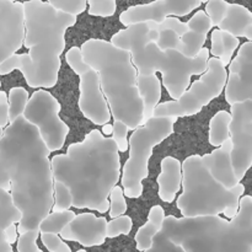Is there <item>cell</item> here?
I'll list each match as a JSON object with an SVG mask.
<instances>
[{"mask_svg": "<svg viewBox=\"0 0 252 252\" xmlns=\"http://www.w3.org/2000/svg\"><path fill=\"white\" fill-rule=\"evenodd\" d=\"M79 91V108L85 118L96 126L107 125L111 120L110 108L101 91L98 75L95 70L90 69L80 75Z\"/></svg>", "mask_w": 252, "mask_h": 252, "instance_id": "obj_15", "label": "cell"}, {"mask_svg": "<svg viewBox=\"0 0 252 252\" xmlns=\"http://www.w3.org/2000/svg\"><path fill=\"white\" fill-rule=\"evenodd\" d=\"M160 233L185 252H252V197L239 201L231 220L219 216L165 217Z\"/></svg>", "mask_w": 252, "mask_h": 252, "instance_id": "obj_5", "label": "cell"}, {"mask_svg": "<svg viewBox=\"0 0 252 252\" xmlns=\"http://www.w3.org/2000/svg\"><path fill=\"white\" fill-rule=\"evenodd\" d=\"M75 217L76 214L74 213L73 211L52 212V213H49L48 216L41 221V224H39V233L59 235L61 231L63 230Z\"/></svg>", "mask_w": 252, "mask_h": 252, "instance_id": "obj_26", "label": "cell"}, {"mask_svg": "<svg viewBox=\"0 0 252 252\" xmlns=\"http://www.w3.org/2000/svg\"><path fill=\"white\" fill-rule=\"evenodd\" d=\"M107 220L103 217L83 213L76 216L59 234L62 240L75 241L85 248L100 246L106 240Z\"/></svg>", "mask_w": 252, "mask_h": 252, "instance_id": "obj_16", "label": "cell"}, {"mask_svg": "<svg viewBox=\"0 0 252 252\" xmlns=\"http://www.w3.org/2000/svg\"><path fill=\"white\" fill-rule=\"evenodd\" d=\"M80 51L84 62L97 73L101 91L115 121L125 123L133 132L144 125L137 69L129 53L98 38L84 42Z\"/></svg>", "mask_w": 252, "mask_h": 252, "instance_id": "obj_4", "label": "cell"}, {"mask_svg": "<svg viewBox=\"0 0 252 252\" xmlns=\"http://www.w3.org/2000/svg\"><path fill=\"white\" fill-rule=\"evenodd\" d=\"M51 167L53 182L70 191L71 207L98 213L110 209L108 196L121 175L120 154L112 138L93 129L83 142L69 145L66 154L56 155Z\"/></svg>", "mask_w": 252, "mask_h": 252, "instance_id": "obj_2", "label": "cell"}, {"mask_svg": "<svg viewBox=\"0 0 252 252\" xmlns=\"http://www.w3.org/2000/svg\"><path fill=\"white\" fill-rule=\"evenodd\" d=\"M24 36V4L0 0V64L21 48Z\"/></svg>", "mask_w": 252, "mask_h": 252, "instance_id": "obj_14", "label": "cell"}, {"mask_svg": "<svg viewBox=\"0 0 252 252\" xmlns=\"http://www.w3.org/2000/svg\"><path fill=\"white\" fill-rule=\"evenodd\" d=\"M229 2L225 0H211L206 2V10L204 12L211 20L212 27L219 26L221 21L225 17L226 11H228Z\"/></svg>", "mask_w": 252, "mask_h": 252, "instance_id": "obj_30", "label": "cell"}, {"mask_svg": "<svg viewBox=\"0 0 252 252\" xmlns=\"http://www.w3.org/2000/svg\"><path fill=\"white\" fill-rule=\"evenodd\" d=\"M9 126V103L5 91H0V128Z\"/></svg>", "mask_w": 252, "mask_h": 252, "instance_id": "obj_40", "label": "cell"}, {"mask_svg": "<svg viewBox=\"0 0 252 252\" xmlns=\"http://www.w3.org/2000/svg\"><path fill=\"white\" fill-rule=\"evenodd\" d=\"M203 1L197 0H158L149 4L134 5L121 14L120 21L126 27L140 22L153 21L160 24L169 16H185L198 9Z\"/></svg>", "mask_w": 252, "mask_h": 252, "instance_id": "obj_12", "label": "cell"}, {"mask_svg": "<svg viewBox=\"0 0 252 252\" xmlns=\"http://www.w3.org/2000/svg\"><path fill=\"white\" fill-rule=\"evenodd\" d=\"M86 4L89 5L88 12L93 16L110 17L115 15L117 9L115 0H89Z\"/></svg>", "mask_w": 252, "mask_h": 252, "instance_id": "obj_32", "label": "cell"}, {"mask_svg": "<svg viewBox=\"0 0 252 252\" xmlns=\"http://www.w3.org/2000/svg\"><path fill=\"white\" fill-rule=\"evenodd\" d=\"M181 170H184L181 181L184 192L177 198L176 206L184 218L219 214H224L228 220L235 218L239 211V201L245 191L243 184L226 189L209 174L202 155L186 158Z\"/></svg>", "mask_w": 252, "mask_h": 252, "instance_id": "obj_7", "label": "cell"}, {"mask_svg": "<svg viewBox=\"0 0 252 252\" xmlns=\"http://www.w3.org/2000/svg\"><path fill=\"white\" fill-rule=\"evenodd\" d=\"M149 22H140L113 34L110 43L129 53L138 75L161 73L164 86L174 101L189 89L192 75H202L207 70L209 51L202 48L194 58H186L174 49L160 51L148 39Z\"/></svg>", "mask_w": 252, "mask_h": 252, "instance_id": "obj_6", "label": "cell"}, {"mask_svg": "<svg viewBox=\"0 0 252 252\" xmlns=\"http://www.w3.org/2000/svg\"><path fill=\"white\" fill-rule=\"evenodd\" d=\"M73 199L71 193L66 186L61 182H53V212L69 211L71 207Z\"/></svg>", "mask_w": 252, "mask_h": 252, "instance_id": "obj_28", "label": "cell"}, {"mask_svg": "<svg viewBox=\"0 0 252 252\" xmlns=\"http://www.w3.org/2000/svg\"><path fill=\"white\" fill-rule=\"evenodd\" d=\"M165 219L164 208L160 206L152 207L148 214V221L138 229L135 234V244L139 251H147L152 248L153 239L160 233Z\"/></svg>", "mask_w": 252, "mask_h": 252, "instance_id": "obj_23", "label": "cell"}, {"mask_svg": "<svg viewBox=\"0 0 252 252\" xmlns=\"http://www.w3.org/2000/svg\"><path fill=\"white\" fill-rule=\"evenodd\" d=\"M76 252H86V251L85 250H78Z\"/></svg>", "mask_w": 252, "mask_h": 252, "instance_id": "obj_43", "label": "cell"}, {"mask_svg": "<svg viewBox=\"0 0 252 252\" xmlns=\"http://www.w3.org/2000/svg\"><path fill=\"white\" fill-rule=\"evenodd\" d=\"M2 130L4 129H1V128H0V137H1V134H2Z\"/></svg>", "mask_w": 252, "mask_h": 252, "instance_id": "obj_42", "label": "cell"}, {"mask_svg": "<svg viewBox=\"0 0 252 252\" xmlns=\"http://www.w3.org/2000/svg\"><path fill=\"white\" fill-rule=\"evenodd\" d=\"M144 252H185L180 246L175 245L162 233H159L153 239L152 248Z\"/></svg>", "mask_w": 252, "mask_h": 252, "instance_id": "obj_38", "label": "cell"}, {"mask_svg": "<svg viewBox=\"0 0 252 252\" xmlns=\"http://www.w3.org/2000/svg\"><path fill=\"white\" fill-rule=\"evenodd\" d=\"M175 117H154L133 132L128 140L129 158L123 167V194L129 198H138L143 193V180L149 175L148 164L153 149L174 133Z\"/></svg>", "mask_w": 252, "mask_h": 252, "instance_id": "obj_8", "label": "cell"}, {"mask_svg": "<svg viewBox=\"0 0 252 252\" xmlns=\"http://www.w3.org/2000/svg\"><path fill=\"white\" fill-rule=\"evenodd\" d=\"M226 69L217 58L208 59L206 73L194 81L189 90L176 101L159 103L155 107L154 117H187L201 112L204 106L218 97L225 86Z\"/></svg>", "mask_w": 252, "mask_h": 252, "instance_id": "obj_9", "label": "cell"}, {"mask_svg": "<svg viewBox=\"0 0 252 252\" xmlns=\"http://www.w3.org/2000/svg\"><path fill=\"white\" fill-rule=\"evenodd\" d=\"M231 116L226 111H219L209 121V143L214 148H219L229 139V125Z\"/></svg>", "mask_w": 252, "mask_h": 252, "instance_id": "obj_25", "label": "cell"}, {"mask_svg": "<svg viewBox=\"0 0 252 252\" xmlns=\"http://www.w3.org/2000/svg\"><path fill=\"white\" fill-rule=\"evenodd\" d=\"M137 89L143 102V122L153 117L155 107L161 98V84L157 75H138Z\"/></svg>", "mask_w": 252, "mask_h": 252, "instance_id": "obj_22", "label": "cell"}, {"mask_svg": "<svg viewBox=\"0 0 252 252\" xmlns=\"http://www.w3.org/2000/svg\"><path fill=\"white\" fill-rule=\"evenodd\" d=\"M0 86H1V83H0Z\"/></svg>", "mask_w": 252, "mask_h": 252, "instance_id": "obj_44", "label": "cell"}, {"mask_svg": "<svg viewBox=\"0 0 252 252\" xmlns=\"http://www.w3.org/2000/svg\"><path fill=\"white\" fill-rule=\"evenodd\" d=\"M187 32L180 37L179 52L186 58H194L203 48L207 34L212 30V24L204 10H198L187 22Z\"/></svg>", "mask_w": 252, "mask_h": 252, "instance_id": "obj_18", "label": "cell"}, {"mask_svg": "<svg viewBox=\"0 0 252 252\" xmlns=\"http://www.w3.org/2000/svg\"><path fill=\"white\" fill-rule=\"evenodd\" d=\"M133 221L130 217H118V218L112 219L107 221L106 225V238H117L120 235H128L132 230Z\"/></svg>", "mask_w": 252, "mask_h": 252, "instance_id": "obj_29", "label": "cell"}, {"mask_svg": "<svg viewBox=\"0 0 252 252\" xmlns=\"http://www.w3.org/2000/svg\"><path fill=\"white\" fill-rule=\"evenodd\" d=\"M110 217L112 219L123 216L127 211V202L125 199L122 187L115 186L111 191L110 196Z\"/></svg>", "mask_w": 252, "mask_h": 252, "instance_id": "obj_33", "label": "cell"}, {"mask_svg": "<svg viewBox=\"0 0 252 252\" xmlns=\"http://www.w3.org/2000/svg\"><path fill=\"white\" fill-rule=\"evenodd\" d=\"M21 220V213L12 203L9 192L0 189V252H12L11 245L16 243V224Z\"/></svg>", "mask_w": 252, "mask_h": 252, "instance_id": "obj_19", "label": "cell"}, {"mask_svg": "<svg viewBox=\"0 0 252 252\" xmlns=\"http://www.w3.org/2000/svg\"><path fill=\"white\" fill-rule=\"evenodd\" d=\"M218 30L231 34L233 37H245L252 41V14L248 7L240 4L228 5V11L223 21L219 24Z\"/></svg>", "mask_w": 252, "mask_h": 252, "instance_id": "obj_21", "label": "cell"}, {"mask_svg": "<svg viewBox=\"0 0 252 252\" xmlns=\"http://www.w3.org/2000/svg\"><path fill=\"white\" fill-rule=\"evenodd\" d=\"M102 130H103V133H105L106 135H108V134H111V133H112V126L111 125H105L103 126V128H102Z\"/></svg>", "mask_w": 252, "mask_h": 252, "instance_id": "obj_41", "label": "cell"}, {"mask_svg": "<svg viewBox=\"0 0 252 252\" xmlns=\"http://www.w3.org/2000/svg\"><path fill=\"white\" fill-rule=\"evenodd\" d=\"M229 138L231 140L230 159L236 180L241 184L252 165V100L231 106Z\"/></svg>", "mask_w": 252, "mask_h": 252, "instance_id": "obj_11", "label": "cell"}, {"mask_svg": "<svg viewBox=\"0 0 252 252\" xmlns=\"http://www.w3.org/2000/svg\"><path fill=\"white\" fill-rule=\"evenodd\" d=\"M225 100L230 106L252 100V42H245L229 65Z\"/></svg>", "mask_w": 252, "mask_h": 252, "instance_id": "obj_13", "label": "cell"}, {"mask_svg": "<svg viewBox=\"0 0 252 252\" xmlns=\"http://www.w3.org/2000/svg\"><path fill=\"white\" fill-rule=\"evenodd\" d=\"M25 36L22 46L29 53L12 54L15 70H20L30 88L51 89L58 81L61 54L65 48V32L76 16L58 11L48 1H25Z\"/></svg>", "mask_w": 252, "mask_h": 252, "instance_id": "obj_3", "label": "cell"}, {"mask_svg": "<svg viewBox=\"0 0 252 252\" xmlns=\"http://www.w3.org/2000/svg\"><path fill=\"white\" fill-rule=\"evenodd\" d=\"M112 134L113 142L117 147L118 153H125L128 150V127L125 123L120 121H115L112 126Z\"/></svg>", "mask_w": 252, "mask_h": 252, "instance_id": "obj_37", "label": "cell"}, {"mask_svg": "<svg viewBox=\"0 0 252 252\" xmlns=\"http://www.w3.org/2000/svg\"><path fill=\"white\" fill-rule=\"evenodd\" d=\"M61 105L58 100L46 90H37L27 101L22 117L37 128L39 137L49 153L64 147L69 127L59 117Z\"/></svg>", "mask_w": 252, "mask_h": 252, "instance_id": "obj_10", "label": "cell"}, {"mask_svg": "<svg viewBox=\"0 0 252 252\" xmlns=\"http://www.w3.org/2000/svg\"><path fill=\"white\" fill-rule=\"evenodd\" d=\"M239 47V39L233 37L226 32L220 31V30H213L212 33V54L214 58L218 59L221 65L225 68L229 65L233 58L234 52Z\"/></svg>", "mask_w": 252, "mask_h": 252, "instance_id": "obj_24", "label": "cell"}, {"mask_svg": "<svg viewBox=\"0 0 252 252\" xmlns=\"http://www.w3.org/2000/svg\"><path fill=\"white\" fill-rule=\"evenodd\" d=\"M48 4L58 11L71 16H76L84 12L88 6L85 0H49Z\"/></svg>", "mask_w": 252, "mask_h": 252, "instance_id": "obj_31", "label": "cell"}, {"mask_svg": "<svg viewBox=\"0 0 252 252\" xmlns=\"http://www.w3.org/2000/svg\"><path fill=\"white\" fill-rule=\"evenodd\" d=\"M39 230H31L22 234L17 239V252H43L37 246Z\"/></svg>", "mask_w": 252, "mask_h": 252, "instance_id": "obj_35", "label": "cell"}, {"mask_svg": "<svg viewBox=\"0 0 252 252\" xmlns=\"http://www.w3.org/2000/svg\"><path fill=\"white\" fill-rule=\"evenodd\" d=\"M42 244L51 252H71L70 248L59 238L53 234H41Z\"/></svg>", "mask_w": 252, "mask_h": 252, "instance_id": "obj_39", "label": "cell"}, {"mask_svg": "<svg viewBox=\"0 0 252 252\" xmlns=\"http://www.w3.org/2000/svg\"><path fill=\"white\" fill-rule=\"evenodd\" d=\"M0 189L9 192L21 213L20 235L37 230L53 207L49 152L36 127L24 117L10 123L0 137Z\"/></svg>", "mask_w": 252, "mask_h": 252, "instance_id": "obj_1", "label": "cell"}, {"mask_svg": "<svg viewBox=\"0 0 252 252\" xmlns=\"http://www.w3.org/2000/svg\"><path fill=\"white\" fill-rule=\"evenodd\" d=\"M231 148H233V144H231V140L229 138L218 149L202 157V160L206 164L209 174L216 179V181L223 185L226 189H234L240 184L236 180L235 174L233 171V166H231Z\"/></svg>", "mask_w": 252, "mask_h": 252, "instance_id": "obj_17", "label": "cell"}, {"mask_svg": "<svg viewBox=\"0 0 252 252\" xmlns=\"http://www.w3.org/2000/svg\"><path fill=\"white\" fill-rule=\"evenodd\" d=\"M155 44L160 51L174 49V51L179 52L181 41L176 32L171 31V30H164V31H159V38L155 42Z\"/></svg>", "mask_w": 252, "mask_h": 252, "instance_id": "obj_36", "label": "cell"}, {"mask_svg": "<svg viewBox=\"0 0 252 252\" xmlns=\"http://www.w3.org/2000/svg\"><path fill=\"white\" fill-rule=\"evenodd\" d=\"M182 170L180 160L166 157L161 160V171L158 176L159 197L161 201L171 203L181 189Z\"/></svg>", "mask_w": 252, "mask_h": 252, "instance_id": "obj_20", "label": "cell"}, {"mask_svg": "<svg viewBox=\"0 0 252 252\" xmlns=\"http://www.w3.org/2000/svg\"><path fill=\"white\" fill-rule=\"evenodd\" d=\"M29 98V93H27L26 89L21 88V86L12 88L10 90L9 96H7V103H9V123L14 122L16 118L21 117Z\"/></svg>", "mask_w": 252, "mask_h": 252, "instance_id": "obj_27", "label": "cell"}, {"mask_svg": "<svg viewBox=\"0 0 252 252\" xmlns=\"http://www.w3.org/2000/svg\"><path fill=\"white\" fill-rule=\"evenodd\" d=\"M65 61L68 65L70 66L71 70L76 74V75H83L86 71L90 70V66L84 62L83 54L79 47H71L65 54Z\"/></svg>", "mask_w": 252, "mask_h": 252, "instance_id": "obj_34", "label": "cell"}]
</instances>
